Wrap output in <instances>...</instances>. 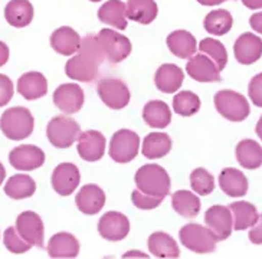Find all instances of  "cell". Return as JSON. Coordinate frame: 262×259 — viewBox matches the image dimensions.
Here are the masks:
<instances>
[{
  "mask_svg": "<svg viewBox=\"0 0 262 259\" xmlns=\"http://www.w3.org/2000/svg\"><path fill=\"white\" fill-rule=\"evenodd\" d=\"M167 46L170 52L178 56L180 59H189L196 54L198 49V42L190 32L187 31H176L171 32L167 39Z\"/></svg>",
  "mask_w": 262,
  "mask_h": 259,
  "instance_id": "d4e9b609",
  "label": "cell"
},
{
  "mask_svg": "<svg viewBox=\"0 0 262 259\" xmlns=\"http://www.w3.org/2000/svg\"><path fill=\"white\" fill-rule=\"evenodd\" d=\"M81 182L79 168L74 163H61L55 167L51 183L54 190L59 196H70L77 190L78 184Z\"/></svg>",
  "mask_w": 262,
  "mask_h": 259,
  "instance_id": "4fadbf2b",
  "label": "cell"
},
{
  "mask_svg": "<svg viewBox=\"0 0 262 259\" xmlns=\"http://www.w3.org/2000/svg\"><path fill=\"white\" fill-rule=\"evenodd\" d=\"M105 193L97 184H85L77 193L75 203L79 212L84 214H97L105 205Z\"/></svg>",
  "mask_w": 262,
  "mask_h": 259,
  "instance_id": "ac0fdd59",
  "label": "cell"
},
{
  "mask_svg": "<svg viewBox=\"0 0 262 259\" xmlns=\"http://www.w3.org/2000/svg\"><path fill=\"white\" fill-rule=\"evenodd\" d=\"M233 219V229L235 230H244V229L252 228L258 222V210L254 205L249 202H235L229 206Z\"/></svg>",
  "mask_w": 262,
  "mask_h": 259,
  "instance_id": "e575fe53",
  "label": "cell"
},
{
  "mask_svg": "<svg viewBox=\"0 0 262 259\" xmlns=\"http://www.w3.org/2000/svg\"><path fill=\"white\" fill-rule=\"evenodd\" d=\"M213 101H215L217 113L229 121H244L251 113L247 98L239 92L231 91V90L216 92Z\"/></svg>",
  "mask_w": 262,
  "mask_h": 259,
  "instance_id": "277c9868",
  "label": "cell"
},
{
  "mask_svg": "<svg viewBox=\"0 0 262 259\" xmlns=\"http://www.w3.org/2000/svg\"><path fill=\"white\" fill-rule=\"evenodd\" d=\"M51 46L59 55L71 56L78 52L81 46V36L70 26H62L51 35Z\"/></svg>",
  "mask_w": 262,
  "mask_h": 259,
  "instance_id": "603a6c76",
  "label": "cell"
},
{
  "mask_svg": "<svg viewBox=\"0 0 262 259\" xmlns=\"http://www.w3.org/2000/svg\"><path fill=\"white\" fill-rule=\"evenodd\" d=\"M190 186L194 193L201 196H208L215 190V179L205 168H196L190 175Z\"/></svg>",
  "mask_w": 262,
  "mask_h": 259,
  "instance_id": "f35d334b",
  "label": "cell"
},
{
  "mask_svg": "<svg viewBox=\"0 0 262 259\" xmlns=\"http://www.w3.org/2000/svg\"><path fill=\"white\" fill-rule=\"evenodd\" d=\"M36 191V183L28 175H15L9 179L5 184V193L10 199L22 200L32 198Z\"/></svg>",
  "mask_w": 262,
  "mask_h": 259,
  "instance_id": "836d02e7",
  "label": "cell"
},
{
  "mask_svg": "<svg viewBox=\"0 0 262 259\" xmlns=\"http://www.w3.org/2000/svg\"><path fill=\"white\" fill-rule=\"evenodd\" d=\"M249 239L255 245H262V214H259L258 222L249 230Z\"/></svg>",
  "mask_w": 262,
  "mask_h": 259,
  "instance_id": "ee69618b",
  "label": "cell"
},
{
  "mask_svg": "<svg viewBox=\"0 0 262 259\" xmlns=\"http://www.w3.org/2000/svg\"><path fill=\"white\" fill-rule=\"evenodd\" d=\"M98 19L118 31H124L127 28L125 3L121 0H108L98 10Z\"/></svg>",
  "mask_w": 262,
  "mask_h": 259,
  "instance_id": "4dcf8cb0",
  "label": "cell"
},
{
  "mask_svg": "<svg viewBox=\"0 0 262 259\" xmlns=\"http://www.w3.org/2000/svg\"><path fill=\"white\" fill-rule=\"evenodd\" d=\"M47 251L51 258H77L79 253V242L72 233L59 232L49 239Z\"/></svg>",
  "mask_w": 262,
  "mask_h": 259,
  "instance_id": "44dd1931",
  "label": "cell"
},
{
  "mask_svg": "<svg viewBox=\"0 0 262 259\" xmlns=\"http://www.w3.org/2000/svg\"><path fill=\"white\" fill-rule=\"evenodd\" d=\"M97 39L104 51L105 59L111 63L123 62L131 54L133 46H131L130 39L121 35L120 32L105 28V29H101L100 33L97 35Z\"/></svg>",
  "mask_w": 262,
  "mask_h": 259,
  "instance_id": "52a82bcc",
  "label": "cell"
},
{
  "mask_svg": "<svg viewBox=\"0 0 262 259\" xmlns=\"http://www.w3.org/2000/svg\"><path fill=\"white\" fill-rule=\"evenodd\" d=\"M205 222L216 236L217 242L231 236L232 229H233V219H232V212L229 207L222 205L209 207L205 213Z\"/></svg>",
  "mask_w": 262,
  "mask_h": 259,
  "instance_id": "5bb4252c",
  "label": "cell"
},
{
  "mask_svg": "<svg viewBox=\"0 0 262 259\" xmlns=\"http://www.w3.org/2000/svg\"><path fill=\"white\" fill-rule=\"evenodd\" d=\"M171 150V138L166 133H150L143 140L141 153L146 159H163Z\"/></svg>",
  "mask_w": 262,
  "mask_h": 259,
  "instance_id": "f546056e",
  "label": "cell"
},
{
  "mask_svg": "<svg viewBox=\"0 0 262 259\" xmlns=\"http://www.w3.org/2000/svg\"><path fill=\"white\" fill-rule=\"evenodd\" d=\"M224 2H225V0H224Z\"/></svg>",
  "mask_w": 262,
  "mask_h": 259,
  "instance_id": "db71d44e",
  "label": "cell"
},
{
  "mask_svg": "<svg viewBox=\"0 0 262 259\" xmlns=\"http://www.w3.org/2000/svg\"><path fill=\"white\" fill-rule=\"evenodd\" d=\"M199 51H201L202 54L208 55L209 58L215 62V65L217 67L219 71H222L226 67V63H228V52H226V48L219 40L212 38L203 39L199 44Z\"/></svg>",
  "mask_w": 262,
  "mask_h": 259,
  "instance_id": "74e56055",
  "label": "cell"
},
{
  "mask_svg": "<svg viewBox=\"0 0 262 259\" xmlns=\"http://www.w3.org/2000/svg\"><path fill=\"white\" fill-rule=\"evenodd\" d=\"M140 152V137L137 133L123 128L114 133L110 141V157L116 163H130Z\"/></svg>",
  "mask_w": 262,
  "mask_h": 259,
  "instance_id": "8992f818",
  "label": "cell"
},
{
  "mask_svg": "<svg viewBox=\"0 0 262 259\" xmlns=\"http://www.w3.org/2000/svg\"><path fill=\"white\" fill-rule=\"evenodd\" d=\"M15 228L28 244L43 248V239H45L43 222L36 212L32 210L22 212L16 219Z\"/></svg>",
  "mask_w": 262,
  "mask_h": 259,
  "instance_id": "9c48e42d",
  "label": "cell"
},
{
  "mask_svg": "<svg viewBox=\"0 0 262 259\" xmlns=\"http://www.w3.org/2000/svg\"><path fill=\"white\" fill-rule=\"evenodd\" d=\"M248 94L255 105L262 108V72L251 79L249 87H248Z\"/></svg>",
  "mask_w": 262,
  "mask_h": 259,
  "instance_id": "7bdbcfd3",
  "label": "cell"
},
{
  "mask_svg": "<svg viewBox=\"0 0 262 259\" xmlns=\"http://www.w3.org/2000/svg\"><path fill=\"white\" fill-rule=\"evenodd\" d=\"M5 17L10 26L25 28L33 19V6L29 0H10L5 8Z\"/></svg>",
  "mask_w": 262,
  "mask_h": 259,
  "instance_id": "83f0119b",
  "label": "cell"
},
{
  "mask_svg": "<svg viewBox=\"0 0 262 259\" xmlns=\"http://www.w3.org/2000/svg\"><path fill=\"white\" fill-rule=\"evenodd\" d=\"M249 25H251V28H252L255 32L262 33V12H259V13H255V15L251 16V19H249Z\"/></svg>",
  "mask_w": 262,
  "mask_h": 259,
  "instance_id": "f6af8a7d",
  "label": "cell"
},
{
  "mask_svg": "<svg viewBox=\"0 0 262 259\" xmlns=\"http://www.w3.org/2000/svg\"><path fill=\"white\" fill-rule=\"evenodd\" d=\"M171 206L174 212L183 218H196L201 212L199 196L189 190H178L171 195Z\"/></svg>",
  "mask_w": 262,
  "mask_h": 259,
  "instance_id": "1f68e13d",
  "label": "cell"
},
{
  "mask_svg": "<svg viewBox=\"0 0 262 259\" xmlns=\"http://www.w3.org/2000/svg\"><path fill=\"white\" fill-rule=\"evenodd\" d=\"M143 120L153 128H166L171 121L170 107L160 99L148 101L143 108Z\"/></svg>",
  "mask_w": 262,
  "mask_h": 259,
  "instance_id": "f1b7e54d",
  "label": "cell"
},
{
  "mask_svg": "<svg viewBox=\"0 0 262 259\" xmlns=\"http://www.w3.org/2000/svg\"><path fill=\"white\" fill-rule=\"evenodd\" d=\"M90 2H101V0H90Z\"/></svg>",
  "mask_w": 262,
  "mask_h": 259,
  "instance_id": "f5cc1de1",
  "label": "cell"
},
{
  "mask_svg": "<svg viewBox=\"0 0 262 259\" xmlns=\"http://www.w3.org/2000/svg\"><path fill=\"white\" fill-rule=\"evenodd\" d=\"M187 75L198 82H217L221 81V71L208 55H193L186 65Z\"/></svg>",
  "mask_w": 262,
  "mask_h": 259,
  "instance_id": "e0dca14e",
  "label": "cell"
},
{
  "mask_svg": "<svg viewBox=\"0 0 262 259\" xmlns=\"http://www.w3.org/2000/svg\"><path fill=\"white\" fill-rule=\"evenodd\" d=\"M233 54L239 63L242 65H252L262 55V40L254 33H244L241 35L235 45Z\"/></svg>",
  "mask_w": 262,
  "mask_h": 259,
  "instance_id": "d6986e66",
  "label": "cell"
},
{
  "mask_svg": "<svg viewBox=\"0 0 262 259\" xmlns=\"http://www.w3.org/2000/svg\"><path fill=\"white\" fill-rule=\"evenodd\" d=\"M9 163L16 170L32 171L43 166L45 153L36 145H19L9 153Z\"/></svg>",
  "mask_w": 262,
  "mask_h": 259,
  "instance_id": "8fae6325",
  "label": "cell"
},
{
  "mask_svg": "<svg viewBox=\"0 0 262 259\" xmlns=\"http://www.w3.org/2000/svg\"><path fill=\"white\" fill-rule=\"evenodd\" d=\"M148 251L156 258H179L178 242L166 232H155L148 238Z\"/></svg>",
  "mask_w": 262,
  "mask_h": 259,
  "instance_id": "4316f807",
  "label": "cell"
},
{
  "mask_svg": "<svg viewBox=\"0 0 262 259\" xmlns=\"http://www.w3.org/2000/svg\"><path fill=\"white\" fill-rule=\"evenodd\" d=\"M242 3L247 6L248 9H261L262 0H242Z\"/></svg>",
  "mask_w": 262,
  "mask_h": 259,
  "instance_id": "7dc6e473",
  "label": "cell"
},
{
  "mask_svg": "<svg viewBox=\"0 0 262 259\" xmlns=\"http://www.w3.org/2000/svg\"><path fill=\"white\" fill-rule=\"evenodd\" d=\"M97 91L101 101L111 110H123L131 99L128 87L118 78H102L97 85Z\"/></svg>",
  "mask_w": 262,
  "mask_h": 259,
  "instance_id": "ba28073f",
  "label": "cell"
},
{
  "mask_svg": "<svg viewBox=\"0 0 262 259\" xmlns=\"http://www.w3.org/2000/svg\"><path fill=\"white\" fill-rule=\"evenodd\" d=\"M81 127L74 118L67 115L54 117L47 127V137L56 148H68L78 140Z\"/></svg>",
  "mask_w": 262,
  "mask_h": 259,
  "instance_id": "5b68a950",
  "label": "cell"
},
{
  "mask_svg": "<svg viewBox=\"0 0 262 259\" xmlns=\"http://www.w3.org/2000/svg\"><path fill=\"white\" fill-rule=\"evenodd\" d=\"M219 186L231 198H242L248 191V179L236 168H224L219 175Z\"/></svg>",
  "mask_w": 262,
  "mask_h": 259,
  "instance_id": "cb8c5ba5",
  "label": "cell"
},
{
  "mask_svg": "<svg viewBox=\"0 0 262 259\" xmlns=\"http://www.w3.org/2000/svg\"><path fill=\"white\" fill-rule=\"evenodd\" d=\"M35 127V118L25 107H13L6 110L0 117L2 133L13 141H20L31 136Z\"/></svg>",
  "mask_w": 262,
  "mask_h": 259,
  "instance_id": "7a4b0ae2",
  "label": "cell"
},
{
  "mask_svg": "<svg viewBox=\"0 0 262 259\" xmlns=\"http://www.w3.org/2000/svg\"><path fill=\"white\" fill-rule=\"evenodd\" d=\"M185 74L174 63H164L160 68L156 71L155 84L159 91L164 94H173L183 84Z\"/></svg>",
  "mask_w": 262,
  "mask_h": 259,
  "instance_id": "7402d4cb",
  "label": "cell"
},
{
  "mask_svg": "<svg viewBox=\"0 0 262 259\" xmlns=\"http://www.w3.org/2000/svg\"><path fill=\"white\" fill-rule=\"evenodd\" d=\"M236 159L244 168L255 170L262 166V147L254 140H242L236 145Z\"/></svg>",
  "mask_w": 262,
  "mask_h": 259,
  "instance_id": "d6a6232c",
  "label": "cell"
},
{
  "mask_svg": "<svg viewBox=\"0 0 262 259\" xmlns=\"http://www.w3.org/2000/svg\"><path fill=\"white\" fill-rule=\"evenodd\" d=\"M98 232L104 239L110 242H118L130 233V221L121 212L111 210L101 216L98 222Z\"/></svg>",
  "mask_w": 262,
  "mask_h": 259,
  "instance_id": "30bf717a",
  "label": "cell"
},
{
  "mask_svg": "<svg viewBox=\"0 0 262 259\" xmlns=\"http://www.w3.org/2000/svg\"><path fill=\"white\" fill-rule=\"evenodd\" d=\"M131 200H133V205L136 206L137 209H141V210H151V209H156V207H159V206L162 205L163 202V199L148 196L146 193L140 191L139 189H136V190L133 191Z\"/></svg>",
  "mask_w": 262,
  "mask_h": 259,
  "instance_id": "60d3db41",
  "label": "cell"
},
{
  "mask_svg": "<svg viewBox=\"0 0 262 259\" xmlns=\"http://www.w3.org/2000/svg\"><path fill=\"white\" fill-rule=\"evenodd\" d=\"M159 8L155 0H128L125 3V15L133 22L148 25L155 20Z\"/></svg>",
  "mask_w": 262,
  "mask_h": 259,
  "instance_id": "484cf974",
  "label": "cell"
},
{
  "mask_svg": "<svg viewBox=\"0 0 262 259\" xmlns=\"http://www.w3.org/2000/svg\"><path fill=\"white\" fill-rule=\"evenodd\" d=\"M3 244L8 248V251H10L12 253H25V252L31 251L32 248V245L28 244L24 238L19 235L15 226H10L5 230Z\"/></svg>",
  "mask_w": 262,
  "mask_h": 259,
  "instance_id": "ab89813d",
  "label": "cell"
},
{
  "mask_svg": "<svg viewBox=\"0 0 262 259\" xmlns=\"http://www.w3.org/2000/svg\"><path fill=\"white\" fill-rule=\"evenodd\" d=\"M84 102V91L78 84H62L54 92V104L65 114L78 113Z\"/></svg>",
  "mask_w": 262,
  "mask_h": 259,
  "instance_id": "2e32d148",
  "label": "cell"
},
{
  "mask_svg": "<svg viewBox=\"0 0 262 259\" xmlns=\"http://www.w3.org/2000/svg\"><path fill=\"white\" fill-rule=\"evenodd\" d=\"M5 179H6V170H5V167H3V164L0 163V186L3 184Z\"/></svg>",
  "mask_w": 262,
  "mask_h": 259,
  "instance_id": "816d5d0a",
  "label": "cell"
},
{
  "mask_svg": "<svg viewBox=\"0 0 262 259\" xmlns=\"http://www.w3.org/2000/svg\"><path fill=\"white\" fill-rule=\"evenodd\" d=\"M98 67L100 63L90 55L77 52L75 56L68 59L65 65V74L71 79L79 82H93L98 76Z\"/></svg>",
  "mask_w": 262,
  "mask_h": 259,
  "instance_id": "7c38bea8",
  "label": "cell"
},
{
  "mask_svg": "<svg viewBox=\"0 0 262 259\" xmlns=\"http://www.w3.org/2000/svg\"><path fill=\"white\" fill-rule=\"evenodd\" d=\"M17 92L26 101H35V99L42 98L48 92L47 78L43 74L36 72V71L26 72L17 81Z\"/></svg>",
  "mask_w": 262,
  "mask_h": 259,
  "instance_id": "ffe728a7",
  "label": "cell"
},
{
  "mask_svg": "<svg viewBox=\"0 0 262 259\" xmlns=\"http://www.w3.org/2000/svg\"><path fill=\"white\" fill-rule=\"evenodd\" d=\"M107 141L102 133L97 130H88L78 136V154L85 161H98L105 154Z\"/></svg>",
  "mask_w": 262,
  "mask_h": 259,
  "instance_id": "9a60e30c",
  "label": "cell"
},
{
  "mask_svg": "<svg viewBox=\"0 0 262 259\" xmlns=\"http://www.w3.org/2000/svg\"><path fill=\"white\" fill-rule=\"evenodd\" d=\"M232 25H233L232 15L228 10H224V9L212 10V12L208 13V16L205 17V20H203L205 29H206L209 33L215 35V36L226 35V33L232 29Z\"/></svg>",
  "mask_w": 262,
  "mask_h": 259,
  "instance_id": "d590c367",
  "label": "cell"
},
{
  "mask_svg": "<svg viewBox=\"0 0 262 259\" xmlns=\"http://www.w3.org/2000/svg\"><path fill=\"white\" fill-rule=\"evenodd\" d=\"M173 110L182 117H192L201 110V98L192 91H180L173 98Z\"/></svg>",
  "mask_w": 262,
  "mask_h": 259,
  "instance_id": "8d00e7d4",
  "label": "cell"
},
{
  "mask_svg": "<svg viewBox=\"0 0 262 259\" xmlns=\"http://www.w3.org/2000/svg\"><path fill=\"white\" fill-rule=\"evenodd\" d=\"M180 242L194 253H209L216 249L217 239L209 228L199 223H187L179 232Z\"/></svg>",
  "mask_w": 262,
  "mask_h": 259,
  "instance_id": "3957f363",
  "label": "cell"
},
{
  "mask_svg": "<svg viewBox=\"0 0 262 259\" xmlns=\"http://www.w3.org/2000/svg\"><path fill=\"white\" fill-rule=\"evenodd\" d=\"M128 256H143V258H147L146 253H141V252H127V253H124V258H128Z\"/></svg>",
  "mask_w": 262,
  "mask_h": 259,
  "instance_id": "681fc988",
  "label": "cell"
},
{
  "mask_svg": "<svg viewBox=\"0 0 262 259\" xmlns=\"http://www.w3.org/2000/svg\"><path fill=\"white\" fill-rule=\"evenodd\" d=\"M255 131H256V136L261 138V141H262V115H261V118H259V121H258V124H256V128H255Z\"/></svg>",
  "mask_w": 262,
  "mask_h": 259,
  "instance_id": "f907efd6",
  "label": "cell"
},
{
  "mask_svg": "<svg viewBox=\"0 0 262 259\" xmlns=\"http://www.w3.org/2000/svg\"><path fill=\"white\" fill-rule=\"evenodd\" d=\"M13 82L9 76L0 74V108L8 105L10 99L13 98Z\"/></svg>",
  "mask_w": 262,
  "mask_h": 259,
  "instance_id": "b9f144b4",
  "label": "cell"
},
{
  "mask_svg": "<svg viewBox=\"0 0 262 259\" xmlns=\"http://www.w3.org/2000/svg\"><path fill=\"white\" fill-rule=\"evenodd\" d=\"M203 6H217L221 3H224V0H198Z\"/></svg>",
  "mask_w": 262,
  "mask_h": 259,
  "instance_id": "c3c4849f",
  "label": "cell"
},
{
  "mask_svg": "<svg viewBox=\"0 0 262 259\" xmlns=\"http://www.w3.org/2000/svg\"><path fill=\"white\" fill-rule=\"evenodd\" d=\"M9 61V48L6 44L0 40V67H3Z\"/></svg>",
  "mask_w": 262,
  "mask_h": 259,
  "instance_id": "bcb514c9",
  "label": "cell"
},
{
  "mask_svg": "<svg viewBox=\"0 0 262 259\" xmlns=\"http://www.w3.org/2000/svg\"><path fill=\"white\" fill-rule=\"evenodd\" d=\"M137 189L153 198H164L170 193L171 182L169 173L159 164H144L134 176Z\"/></svg>",
  "mask_w": 262,
  "mask_h": 259,
  "instance_id": "6da1fadb",
  "label": "cell"
}]
</instances>
